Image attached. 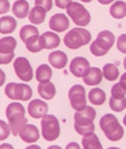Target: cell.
<instances>
[{"label": "cell", "instance_id": "8fae6325", "mask_svg": "<svg viewBox=\"0 0 126 149\" xmlns=\"http://www.w3.org/2000/svg\"><path fill=\"white\" fill-rule=\"evenodd\" d=\"M96 110L90 106H86L82 110L76 111L74 119H75V125H91L94 124V120L96 119Z\"/></svg>", "mask_w": 126, "mask_h": 149}, {"label": "cell", "instance_id": "9c48e42d", "mask_svg": "<svg viewBox=\"0 0 126 149\" xmlns=\"http://www.w3.org/2000/svg\"><path fill=\"white\" fill-rule=\"evenodd\" d=\"M14 70L17 77L24 82H30L33 79V68L29 60L24 57H19L14 61Z\"/></svg>", "mask_w": 126, "mask_h": 149}, {"label": "cell", "instance_id": "484cf974", "mask_svg": "<svg viewBox=\"0 0 126 149\" xmlns=\"http://www.w3.org/2000/svg\"><path fill=\"white\" fill-rule=\"evenodd\" d=\"M17 46V41L13 37H4L0 39V53L14 54V49Z\"/></svg>", "mask_w": 126, "mask_h": 149}, {"label": "cell", "instance_id": "8992f818", "mask_svg": "<svg viewBox=\"0 0 126 149\" xmlns=\"http://www.w3.org/2000/svg\"><path fill=\"white\" fill-rule=\"evenodd\" d=\"M41 130L44 140L48 142L55 141L60 134L59 121L55 116L46 115L41 120Z\"/></svg>", "mask_w": 126, "mask_h": 149}, {"label": "cell", "instance_id": "7402d4cb", "mask_svg": "<svg viewBox=\"0 0 126 149\" xmlns=\"http://www.w3.org/2000/svg\"><path fill=\"white\" fill-rule=\"evenodd\" d=\"M46 11L40 6H35L29 13V20L32 24H41L45 19Z\"/></svg>", "mask_w": 126, "mask_h": 149}, {"label": "cell", "instance_id": "b9f144b4", "mask_svg": "<svg viewBox=\"0 0 126 149\" xmlns=\"http://www.w3.org/2000/svg\"><path fill=\"white\" fill-rule=\"evenodd\" d=\"M0 149H14V147L12 146L11 144L4 143V144H2V145H0Z\"/></svg>", "mask_w": 126, "mask_h": 149}, {"label": "cell", "instance_id": "83f0119b", "mask_svg": "<svg viewBox=\"0 0 126 149\" xmlns=\"http://www.w3.org/2000/svg\"><path fill=\"white\" fill-rule=\"evenodd\" d=\"M25 46H26L27 51L31 53H38L41 49H43L42 45V40H41V36L36 35L34 37H32L31 39L25 42Z\"/></svg>", "mask_w": 126, "mask_h": 149}, {"label": "cell", "instance_id": "603a6c76", "mask_svg": "<svg viewBox=\"0 0 126 149\" xmlns=\"http://www.w3.org/2000/svg\"><path fill=\"white\" fill-rule=\"evenodd\" d=\"M88 100L91 104L100 106V105L104 104L105 100H106V93L101 88H93L88 93Z\"/></svg>", "mask_w": 126, "mask_h": 149}, {"label": "cell", "instance_id": "d6a6232c", "mask_svg": "<svg viewBox=\"0 0 126 149\" xmlns=\"http://www.w3.org/2000/svg\"><path fill=\"white\" fill-rule=\"evenodd\" d=\"M11 133V127L4 121L0 120V141H4Z\"/></svg>", "mask_w": 126, "mask_h": 149}, {"label": "cell", "instance_id": "f35d334b", "mask_svg": "<svg viewBox=\"0 0 126 149\" xmlns=\"http://www.w3.org/2000/svg\"><path fill=\"white\" fill-rule=\"evenodd\" d=\"M65 149H81L80 148V145L78 143H76V142H70L66 145Z\"/></svg>", "mask_w": 126, "mask_h": 149}, {"label": "cell", "instance_id": "d4e9b609", "mask_svg": "<svg viewBox=\"0 0 126 149\" xmlns=\"http://www.w3.org/2000/svg\"><path fill=\"white\" fill-rule=\"evenodd\" d=\"M52 74H53V72H52L51 67L46 64H41L40 66H38L37 70H36V79L39 83L49 82Z\"/></svg>", "mask_w": 126, "mask_h": 149}, {"label": "cell", "instance_id": "52a82bcc", "mask_svg": "<svg viewBox=\"0 0 126 149\" xmlns=\"http://www.w3.org/2000/svg\"><path fill=\"white\" fill-rule=\"evenodd\" d=\"M6 97L12 100H21V101H27L32 97L33 91L32 88L27 84H18V83H8L4 89Z\"/></svg>", "mask_w": 126, "mask_h": 149}, {"label": "cell", "instance_id": "f6af8a7d", "mask_svg": "<svg viewBox=\"0 0 126 149\" xmlns=\"http://www.w3.org/2000/svg\"><path fill=\"white\" fill-rule=\"evenodd\" d=\"M47 149H62L60 146H57V145H54V146H49Z\"/></svg>", "mask_w": 126, "mask_h": 149}, {"label": "cell", "instance_id": "ac0fdd59", "mask_svg": "<svg viewBox=\"0 0 126 149\" xmlns=\"http://www.w3.org/2000/svg\"><path fill=\"white\" fill-rule=\"evenodd\" d=\"M29 10H30V6L26 0H17L14 2L12 8L14 16H16L19 19H23L29 16Z\"/></svg>", "mask_w": 126, "mask_h": 149}, {"label": "cell", "instance_id": "836d02e7", "mask_svg": "<svg viewBox=\"0 0 126 149\" xmlns=\"http://www.w3.org/2000/svg\"><path fill=\"white\" fill-rule=\"evenodd\" d=\"M117 47L119 52H121L122 54H126V34H122L118 37Z\"/></svg>", "mask_w": 126, "mask_h": 149}, {"label": "cell", "instance_id": "ee69618b", "mask_svg": "<svg viewBox=\"0 0 126 149\" xmlns=\"http://www.w3.org/2000/svg\"><path fill=\"white\" fill-rule=\"evenodd\" d=\"M25 149H41L39 146H37V145H31V146L26 147Z\"/></svg>", "mask_w": 126, "mask_h": 149}, {"label": "cell", "instance_id": "60d3db41", "mask_svg": "<svg viewBox=\"0 0 126 149\" xmlns=\"http://www.w3.org/2000/svg\"><path fill=\"white\" fill-rule=\"evenodd\" d=\"M4 81H6V74L2 69H0V87L4 84Z\"/></svg>", "mask_w": 126, "mask_h": 149}, {"label": "cell", "instance_id": "f1b7e54d", "mask_svg": "<svg viewBox=\"0 0 126 149\" xmlns=\"http://www.w3.org/2000/svg\"><path fill=\"white\" fill-rule=\"evenodd\" d=\"M36 35H39V32H38V29L35 25H24V26L21 27L20 32H19L20 39L24 43L26 42L29 39H31L32 37L36 36Z\"/></svg>", "mask_w": 126, "mask_h": 149}, {"label": "cell", "instance_id": "cb8c5ba5", "mask_svg": "<svg viewBox=\"0 0 126 149\" xmlns=\"http://www.w3.org/2000/svg\"><path fill=\"white\" fill-rule=\"evenodd\" d=\"M110 16L115 19H122L126 16V2L116 1L109 8Z\"/></svg>", "mask_w": 126, "mask_h": 149}, {"label": "cell", "instance_id": "7c38bea8", "mask_svg": "<svg viewBox=\"0 0 126 149\" xmlns=\"http://www.w3.org/2000/svg\"><path fill=\"white\" fill-rule=\"evenodd\" d=\"M48 105L42 100H33L27 105V112L33 119H40L47 115Z\"/></svg>", "mask_w": 126, "mask_h": 149}, {"label": "cell", "instance_id": "5b68a950", "mask_svg": "<svg viewBox=\"0 0 126 149\" xmlns=\"http://www.w3.org/2000/svg\"><path fill=\"white\" fill-rule=\"evenodd\" d=\"M67 15L79 27L86 26L90 22V14L79 2H72L66 8Z\"/></svg>", "mask_w": 126, "mask_h": 149}, {"label": "cell", "instance_id": "4fadbf2b", "mask_svg": "<svg viewBox=\"0 0 126 149\" xmlns=\"http://www.w3.org/2000/svg\"><path fill=\"white\" fill-rule=\"evenodd\" d=\"M48 25H49L52 31H54L56 33H61L68 29V26H70V20H68L67 16H65L64 14L58 13L51 17Z\"/></svg>", "mask_w": 126, "mask_h": 149}, {"label": "cell", "instance_id": "9a60e30c", "mask_svg": "<svg viewBox=\"0 0 126 149\" xmlns=\"http://www.w3.org/2000/svg\"><path fill=\"white\" fill-rule=\"evenodd\" d=\"M48 62L51 63L52 66H54L57 69L64 68L67 63V56L66 54L61 51L52 52L48 55Z\"/></svg>", "mask_w": 126, "mask_h": 149}, {"label": "cell", "instance_id": "d6986e66", "mask_svg": "<svg viewBox=\"0 0 126 149\" xmlns=\"http://www.w3.org/2000/svg\"><path fill=\"white\" fill-rule=\"evenodd\" d=\"M38 93L44 100H52L56 95V88H55V85L52 82L39 83Z\"/></svg>", "mask_w": 126, "mask_h": 149}, {"label": "cell", "instance_id": "277c9868", "mask_svg": "<svg viewBox=\"0 0 126 149\" xmlns=\"http://www.w3.org/2000/svg\"><path fill=\"white\" fill-rule=\"evenodd\" d=\"M91 39V35L87 29L83 27H75L72 29L64 36L63 42L65 46L70 49H78L81 46L88 44Z\"/></svg>", "mask_w": 126, "mask_h": 149}, {"label": "cell", "instance_id": "ffe728a7", "mask_svg": "<svg viewBox=\"0 0 126 149\" xmlns=\"http://www.w3.org/2000/svg\"><path fill=\"white\" fill-rule=\"evenodd\" d=\"M17 26L16 20L12 16H3L0 18V34H11Z\"/></svg>", "mask_w": 126, "mask_h": 149}, {"label": "cell", "instance_id": "5bb4252c", "mask_svg": "<svg viewBox=\"0 0 126 149\" xmlns=\"http://www.w3.org/2000/svg\"><path fill=\"white\" fill-rule=\"evenodd\" d=\"M19 136L25 143H34V142H37L38 139L40 138V133L35 125L26 124L19 131Z\"/></svg>", "mask_w": 126, "mask_h": 149}, {"label": "cell", "instance_id": "3957f363", "mask_svg": "<svg viewBox=\"0 0 126 149\" xmlns=\"http://www.w3.org/2000/svg\"><path fill=\"white\" fill-rule=\"evenodd\" d=\"M115 43V35L110 31H102L97 36V39L90 44L89 51L96 57L105 56Z\"/></svg>", "mask_w": 126, "mask_h": 149}, {"label": "cell", "instance_id": "e0dca14e", "mask_svg": "<svg viewBox=\"0 0 126 149\" xmlns=\"http://www.w3.org/2000/svg\"><path fill=\"white\" fill-rule=\"evenodd\" d=\"M41 40H42L43 48L46 49H54L58 47L60 44V38L56 33L53 32H45L41 35Z\"/></svg>", "mask_w": 126, "mask_h": 149}, {"label": "cell", "instance_id": "7dc6e473", "mask_svg": "<svg viewBox=\"0 0 126 149\" xmlns=\"http://www.w3.org/2000/svg\"><path fill=\"white\" fill-rule=\"evenodd\" d=\"M123 65H124V67H125V69H126V57L124 58V61H123Z\"/></svg>", "mask_w": 126, "mask_h": 149}, {"label": "cell", "instance_id": "74e56055", "mask_svg": "<svg viewBox=\"0 0 126 149\" xmlns=\"http://www.w3.org/2000/svg\"><path fill=\"white\" fill-rule=\"evenodd\" d=\"M72 2V0H55V4L59 8H66Z\"/></svg>", "mask_w": 126, "mask_h": 149}, {"label": "cell", "instance_id": "681fc988", "mask_svg": "<svg viewBox=\"0 0 126 149\" xmlns=\"http://www.w3.org/2000/svg\"><path fill=\"white\" fill-rule=\"evenodd\" d=\"M81 1H83V2H90L91 0H81Z\"/></svg>", "mask_w": 126, "mask_h": 149}, {"label": "cell", "instance_id": "7a4b0ae2", "mask_svg": "<svg viewBox=\"0 0 126 149\" xmlns=\"http://www.w3.org/2000/svg\"><path fill=\"white\" fill-rule=\"evenodd\" d=\"M100 127L104 132L105 136L111 142L120 141L124 136V129L118 119L111 113L104 115L100 120Z\"/></svg>", "mask_w": 126, "mask_h": 149}, {"label": "cell", "instance_id": "1f68e13d", "mask_svg": "<svg viewBox=\"0 0 126 149\" xmlns=\"http://www.w3.org/2000/svg\"><path fill=\"white\" fill-rule=\"evenodd\" d=\"M111 97H115V98H125L126 96V89H124L122 86H121L120 83H117L111 87Z\"/></svg>", "mask_w": 126, "mask_h": 149}, {"label": "cell", "instance_id": "bcb514c9", "mask_svg": "<svg viewBox=\"0 0 126 149\" xmlns=\"http://www.w3.org/2000/svg\"><path fill=\"white\" fill-rule=\"evenodd\" d=\"M123 124L126 126V115L124 116V118H123Z\"/></svg>", "mask_w": 126, "mask_h": 149}, {"label": "cell", "instance_id": "4316f807", "mask_svg": "<svg viewBox=\"0 0 126 149\" xmlns=\"http://www.w3.org/2000/svg\"><path fill=\"white\" fill-rule=\"evenodd\" d=\"M103 77L107 81H115L119 78V68L113 63H107L105 64L102 68Z\"/></svg>", "mask_w": 126, "mask_h": 149}, {"label": "cell", "instance_id": "ba28073f", "mask_svg": "<svg viewBox=\"0 0 126 149\" xmlns=\"http://www.w3.org/2000/svg\"><path fill=\"white\" fill-rule=\"evenodd\" d=\"M68 99H70V105L76 111L82 110L85 108L86 105V93H85V88L80 84H76V85L72 86L68 91Z\"/></svg>", "mask_w": 126, "mask_h": 149}, {"label": "cell", "instance_id": "8d00e7d4", "mask_svg": "<svg viewBox=\"0 0 126 149\" xmlns=\"http://www.w3.org/2000/svg\"><path fill=\"white\" fill-rule=\"evenodd\" d=\"M10 2L8 0H0V15H3V14L8 13L10 11Z\"/></svg>", "mask_w": 126, "mask_h": 149}, {"label": "cell", "instance_id": "f546056e", "mask_svg": "<svg viewBox=\"0 0 126 149\" xmlns=\"http://www.w3.org/2000/svg\"><path fill=\"white\" fill-rule=\"evenodd\" d=\"M109 107L111 110L116 112L123 111L126 108V97L125 98H115L110 97L109 99Z\"/></svg>", "mask_w": 126, "mask_h": 149}, {"label": "cell", "instance_id": "e575fe53", "mask_svg": "<svg viewBox=\"0 0 126 149\" xmlns=\"http://www.w3.org/2000/svg\"><path fill=\"white\" fill-rule=\"evenodd\" d=\"M35 6H40L46 12L51 11L53 6V0H35Z\"/></svg>", "mask_w": 126, "mask_h": 149}, {"label": "cell", "instance_id": "44dd1931", "mask_svg": "<svg viewBox=\"0 0 126 149\" xmlns=\"http://www.w3.org/2000/svg\"><path fill=\"white\" fill-rule=\"evenodd\" d=\"M82 147L83 149H103L99 138L95 133H90L82 138Z\"/></svg>", "mask_w": 126, "mask_h": 149}, {"label": "cell", "instance_id": "30bf717a", "mask_svg": "<svg viewBox=\"0 0 126 149\" xmlns=\"http://www.w3.org/2000/svg\"><path fill=\"white\" fill-rule=\"evenodd\" d=\"M89 68L90 66L88 60L84 57H76L72 59L70 64V72L77 78H84L88 72Z\"/></svg>", "mask_w": 126, "mask_h": 149}, {"label": "cell", "instance_id": "4dcf8cb0", "mask_svg": "<svg viewBox=\"0 0 126 149\" xmlns=\"http://www.w3.org/2000/svg\"><path fill=\"white\" fill-rule=\"evenodd\" d=\"M75 127V130L81 134V136H87V134H90V133H94L95 131V125L91 124V125H74Z\"/></svg>", "mask_w": 126, "mask_h": 149}, {"label": "cell", "instance_id": "2e32d148", "mask_svg": "<svg viewBox=\"0 0 126 149\" xmlns=\"http://www.w3.org/2000/svg\"><path fill=\"white\" fill-rule=\"evenodd\" d=\"M103 78V72L99 67H90L88 72L86 74L84 78H82L86 85L94 86L98 85L99 83H101Z\"/></svg>", "mask_w": 126, "mask_h": 149}, {"label": "cell", "instance_id": "ab89813d", "mask_svg": "<svg viewBox=\"0 0 126 149\" xmlns=\"http://www.w3.org/2000/svg\"><path fill=\"white\" fill-rule=\"evenodd\" d=\"M119 83H120L121 86H122V87H123L124 89H126V72H124V74H122V76H121Z\"/></svg>", "mask_w": 126, "mask_h": 149}, {"label": "cell", "instance_id": "d590c367", "mask_svg": "<svg viewBox=\"0 0 126 149\" xmlns=\"http://www.w3.org/2000/svg\"><path fill=\"white\" fill-rule=\"evenodd\" d=\"M15 54H1L0 53V64H8L12 62Z\"/></svg>", "mask_w": 126, "mask_h": 149}, {"label": "cell", "instance_id": "7bdbcfd3", "mask_svg": "<svg viewBox=\"0 0 126 149\" xmlns=\"http://www.w3.org/2000/svg\"><path fill=\"white\" fill-rule=\"evenodd\" d=\"M98 1H99V3H101V4L106 6V4H110V3H113L115 0H98Z\"/></svg>", "mask_w": 126, "mask_h": 149}, {"label": "cell", "instance_id": "6da1fadb", "mask_svg": "<svg viewBox=\"0 0 126 149\" xmlns=\"http://www.w3.org/2000/svg\"><path fill=\"white\" fill-rule=\"evenodd\" d=\"M6 116L8 120V125L11 127V131L13 136H19V131L21 130L22 127L27 124L25 116V109L21 104L18 102L8 104L6 107Z\"/></svg>", "mask_w": 126, "mask_h": 149}, {"label": "cell", "instance_id": "c3c4849f", "mask_svg": "<svg viewBox=\"0 0 126 149\" xmlns=\"http://www.w3.org/2000/svg\"><path fill=\"white\" fill-rule=\"evenodd\" d=\"M107 149H120V148H118V147H109V148H107Z\"/></svg>", "mask_w": 126, "mask_h": 149}]
</instances>
